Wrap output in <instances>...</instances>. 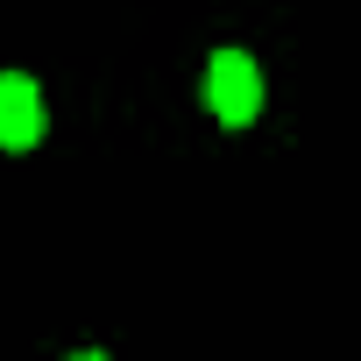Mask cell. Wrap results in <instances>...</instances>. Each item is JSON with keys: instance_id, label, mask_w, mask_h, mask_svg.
Masks as SVG:
<instances>
[{"instance_id": "obj_1", "label": "cell", "mask_w": 361, "mask_h": 361, "mask_svg": "<svg viewBox=\"0 0 361 361\" xmlns=\"http://www.w3.org/2000/svg\"><path fill=\"white\" fill-rule=\"evenodd\" d=\"M206 99H213V114L227 128H248L262 114V71H255V57L248 50H220L206 64Z\"/></svg>"}, {"instance_id": "obj_2", "label": "cell", "mask_w": 361, "mask_h": 361, "mask_svg": "<svg viewBox=\"0 0 361 361\" xmlns=\"http://www.w3.org/2000/svg\"><path fill=\"white\" fill-rule=\"evenodd\" d=\"M43 142V92L22 71H0V149H36Z\"/></svg>"}, {"instance_id": "obj_3", "label": "cell", "mask_w": 361, "mask_h": 361, "mask_svg": "<svg viewBox=\"0 0 361 361\" xmlns=\"http://www.w3.org/2000/svg\"><path fill=\"white\" fill-rule=\"evenodd\" d=\"M71 361H106V354H71Z\"/></svg>"}]
</instances>
